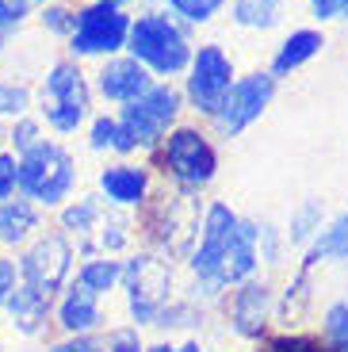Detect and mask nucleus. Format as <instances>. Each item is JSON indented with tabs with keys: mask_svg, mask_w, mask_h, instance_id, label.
<instances>
[{
	"mask_svg": "<svg viewBox=\"0 0 348 352\" xmlns=\"http://www.w3.org/2000/svg\"><path fill=\"white\" fill-rule=\"evenodd\" d=\"M16 176L19 188L16 192L23 199H31L39 211H58L73 199L77 188V161L61 142L43 138L35 150H27L16 157Z\"/></svg>",
	"mask_w": 348,
	"mask_h": 352,
	"instance_id": "1",
	"label": "nucleus"
},
{
	"mask_svg": "<svg viewBox=\"0 0 348 352\" xmlns=\"http://www.w3.org/2000/svg\"><path fill=\"white\" fill-rule=\"evenodd\" d=\"M107 207L111 203H104L100 195H80V199H69L65 207H58L61 234L73 241L80 256H115L131 241V226Z\"/></svg>",
	"mask_w": 348,
	"mask_h": 352,
	"instance_id": "2",
	"label": "nucleus"
},
{
	"mask_svg": "<svg viewBox=\"0 0 348 352\" xmlns=\"http://www.w3.org/2000/svg\"><path fill=\"white\" fill-rule=\"evenodd\" d=\"M180 115V92L168 85H153L149 92H142L138 100L122 107V115L115 119L119 131H115V146L119 153H134L138 146H153L168 134V126L176 123Z\"/></svg>",
	"mask_w": 348,
	"mask_h": 352,
	"instance_id": "3",
	"label": "nucleus"
},
{
	"mask_svg": "<svg viewBox=\"0 0 348 352\" xmlns=\"http://www.w3.org/2000/svg\"><path fill=\"white\" fill-rule=\"evenodd\" d=\"M122 291L134 326H157L161 310L173 302V268L157 253H134L122 261Z\"/></svg>",
	"mask_w": 348,
	"mask_h": 352,
	"instance_id": "4",
	"label": "nucleus"
},
{
	"mask_svg": "<svg viewBox=\"0 0 348 352\" xmlns=\"http://www.w3.org/2000/svg\"><path fill=\"white\" fill-rule=\"evenodd\" d=\"M16 268H19V283L43 291V295H50V299H58L61 291L69 287V280H73L77 249H73V241L65 238L61 230L35 234V238L23 245Z\"/></svg>",
	"mask_w": 348,
	"mask_h": 352,
	"instance_id": "5",
	"label": "nucleus"
},
{
	"mask_svg": "<svg viewBox=\"0 0 348 352\" xmlns=\"http://www.w3.org/2000/svg\"><path fill=\"white\" fill-rule=\"evenodd\" d=\"M127 50H131V58H138L153 73H180L192 62L188 35L168 16H161V12H149V16L134 19L131 35H127Z\"/></svg>",
	"mask_w": 348,
	"mask_h": 352,
	"instance_id": "6",
	"label": "nucleus"
},
{
	"mask_svg": "<svg viewBox=\"0 0 348 352\" xmlns=\"http://www.w3.org/2000/svg\"><path fill=\"white\" fill-rule=\"evenodd\" d=\"M88 107H92V92H88V80L80 73L77 62H58L50 65L43 80V119L54 131L69 134L77 131L88 119Z\"/></svg>",
	"mask_w": 348,
	"mask_h": 352,
	"instance_id": "7",
	"label": "nucleus"
},
{
	"mask_svg": "<svg viewBox=\"0 0 348 352\" xmlns=\"http://www.w3.org/2000/svg\"><path fill=\"white\" fill-rule=\"evenodd\" d=\"M127 35H131V16L119 8V4H107V0H96L88 8L77 12V23H73L69 35V50L77 58H92V54H115L127 46Z\"/></svg>",
	"mask_w": 348,
	"mask_h": 352,
	"instance_id": "8",
	"label": "nucleus"
},
{
	"mask_svg": "<svg viewBox=\"0 0 348 352\" xmlns=\"http://www.w3.org/2000/svg\"><path fill=\"white\" fill-rule=\"evenodd\" d=\"M237 214L230 211V203H210L203 211L199 222V241H195L192 256H188V268L195 272V280L207 287V295H215L218 287V272H222V256L230 249V238H234Z\"/></svg>",
	"mask_w": 348,
	"mask_h": 352,
	"instance_id": "9",
	"label": "nucleus"
},
{
	"mask_svg": "<svg viewBox=\"0 0 348 352\" xmlns=\"http://www.w3.org/2000/svg\"><path fill=\"white\" fill-rule=\"evenodd\" d=\"M161 203H153L146 211V234L165 249V253H188L199 234V203L188 192L176 195H157Z\"/></svg>",
	"mask_w": 348,
	"mask_h": 352,
	"instance_id": "10",
	"label": "nucleus"
},
{
	"mask_svg": "<svg viewBox=\"0 0 348 352\" xmlns=\"http://www.w3.org/2000/svg\"><path fill=\"white\" fill-rule=\"evenodd\" d=\"M161 165L173 180H180L184 188H203L215 180L218 173V153L199 131L192 126H180L165 138V150H161Z\"/></svg>",
	"mask_w": 348,
	"mask_h": 352,
	"instance_id": "11",
	"label": "nucleus"
},
{
	"mask_svg": "<svg viewBox=\"0 0 348 352\" xmlns=\"http://www.w3.org/2000/svg\"><path fill=\"white\" fill-rule=\"evenodd\" d=\"M272 96H276V77H272V73H249V77L234 80V85L226 88L222 104H218V111H215L218 131L230 134V138L249 131V126L268 111Z\"/></svg>",
	"mask_w": 348,
	"mask_h": 352,
	"instance_id": "12",
	"label": "nucleus"
},
{
	"mask_svg": "<svg viewBox=\"0 0 348 352\" xmlns=\"http://www.w3.org/2000/svg\"><path fill=\"white\" fill-rule=\"evenodd\" d=\"M192 77H188V96H192V104L199 107L203 115H215L218 104H222V96H226V88L234 85V65H230V58L222 54V46H199V50L192 54Z\"/></svg>",
	"mask_w": 348,
	"mask_h": 352,
	"instance_id": "13",
	"label": "nucleus"
},
{
	"mask_svg": "<svg viewBox=\"0 0 348 352\" xmlns=\"http://www.w3.org/2000/svg\"><path fill=\"white\" fill-rule=\"evenodd\" d=\"M272 310H276V291L268 280H245L234 287V299H230V329L245 341H261L264 329L272 322Z\"/></svg>",
	"mask_w": 348,
	"mask_h": 352,
	"instance_id": "14",
	"label": "nucleus"
},
{
	"mask_svg": "<svg viewBox=\"0 0 348 352\" xmlns=\"http://www.w3.org/2000/svg\"><path fill=\"white\" fill-rule=\"evenodd\" d=\"M261 268V226L249 219H237L234 238H230V249L222 256V272H218V287H237V283L252 280Z\"/></svg>",
	"mask_w": 348,
	"mask_h": 352,
	"instance_id": "15",
	"label": "nucleus"
},
{
	"mask_svg": "<svg viewBox=\"0 0 348 352\" xmlns=\"http://www.w3.org/2000/svg\"><path fill=\"white\" fill-rule=\"evenodd\" d=\"M54 322L61 326L65 337H88L104 326V302H100V295L85 291L80 283H69L54 299Z\"/></svg>",
	"mask_w": 348,
	"mask_h": 352,
	"instance_id": "16",
	"label": "nucleus"
},
{
	"mask_svg": "<svg viewBox=\"0 0 348 352\" xmlns=\"http://www.w3.org/2000/svg\"><path fill=\"white\" fill-rule=\"evenodd\" d=\"M0 314L8 318V329L19 337H43L46 326L54 322V299L50 295H43V291L27 287V283H19L16 291H12V299L4 302V310Z\"/></svg>",
	"mask_w": 348,
	"mask_h": 352,
	"instance_id": "17",
	"label": "nucleus"
},
{
	"mask_svg": "<svg viewBox=\"0 0 348 352\" xmlns=\"http://www.w3.org/2000/svg\"><path fill=\"white\" fill-rule=\"evenodd\" d=\"M100 199H107L111 207H142L149 199V173L131 161L107 165L100 173Z\"/></svg>",
	"mask_w": 348,
	"mask_h": 352,
	"instance_id": "18",
	"label": "nucleus"
},
{
	"mask_svg": "<svg viewBox=\"0 0 348 352\" xmlns=\"http://www.w3.org/2000/svg\"><path fill=\"white\" fill-rule=\"evenodd\" d=\"M149 88H153V77H149V69L138 58H111L100 69V92L107 100H115V104H131Z\"/></svg>",
	"mask_w": 348,
	"mask_h": 352,
	"instance_id": "19",
	"label": "nucleus"
},
{
	"mask_svg": "<svg viewBox=\"0 0 348 352\" xmlns=\"http://www.w3.org/2000/svg\"><path fill=\"white\" fill-rule=\"evenodd\" d=\"M39 230H43V211H39L31 199H23V195L16 192L12 199L0 203V245L23 249Z\"/></svg>",
	"mask_w": 348,
	"mask_h": 352,
	"instance_id": "20",
	"label": "nucleus"
},
{
	"mask_svg": "<svg viewBox=\"0 0 348 352\" xmlns=\"http://www.w3.org/2000/svg\"><path fill=\"white\" fill-rule=\"evenodd\" d=\"M333 261H348V211L333 214L303 253L306 272H314L318 264H333Z\"/></svg>",
	"mask_w": 348,
	"mask_h": 352,
	"instance_id": "21",
	"label": "nucleus"
},
{
	"mask_svg": "<svg viewBox=\"0 0 348 352\" xmlns=\"http://www.w3.org/2000/svg\"><path fill=\"white\" fill-rule=\"evenodd\" d=\"M73 272H77L73 283H80L85 291H92V295L104 299V295H111L122 283V261L119 256H85Z\"/></svg>",
	"mask_w": 348,
	"mask_h": 352,
	"instance_id": "22",
	"label": "nucleus"
},
{
	"mask_svg": "<svg viewBox=\"0 0 348 352\" xmlns=\"http://www.w3.org/2000/svg\"><path fill=\"white\" fill-rule=\"evenodd\" d=\"M325 46L322 31H291L287 38H283V46H279L276 62H272V77H287L291 69H298V65H306L314 58V54Z\"/></svg>",
	"mask_w": 348,
	"mask_h": 352,
	"instance_id": "23",
	"label": "nucleus"
},
{
	"mask_svg": "<svg viewBox=\"0 0 348 352\" xmlns=\"http://www.w3.org/2000/svg\"><path fill=\"white\" fill-rule=\"evenodd\" d=\"M325 226V203L322 199H303L291 211V222H287V245L295 249H306L314 238H318V230Z\"/></svg>",
	"mask_w": 348,
	"mask_h": 352,
	"instance_id": "24",
	"label": "nucleus"
},
{
	"mask_svg": "<svg viewBox=\"0 0 348 352\" xmlns=\"http://www.w3.org/2000/svg\"><path fill=\"white\" fill-rule=\"evenodd\" d=\"M310 307V272H298L295 280L287 283V291H283V299L276 302V310H272V318H279L283 326H295L298 318H303V310Z\"/></svg>",
	"mask_w": 348,
	"mask_h": 352,
	"instance_id": "25",
	"label": "nucleus"
},
{
	"mask_svg": "<svg viewBox=\"0 0 348 352\" xmlns=\"http://www.w3.org/2000/svg\"><path fill=\"white\" fill-rule=\"evenodd\" d=\"M322 344L329 352H348V302L337 299L322 314Z\"/></svg>",
	"mask_w": 348,
	"mask_h": 352,
	"instance_id": "26",
	"label": "nucleus"
},
{
	"mask_svg": "<svg viewBox=\"0 0 348 352\" xmlns=\"http://www.w3.org/2000/svg\"><path fill=\"white\" fill-rule=\"evenodd\" d=\"M234 19L241 27H268L279 23V0H234Z\"/></svg>",
	"mask_w": 348,
	"mask_h": 352,
	"instance_id": "27",
	"label": "nucleus"
},
{
	"mask_svg": "<svg viewBox=\"0 0 348 352\" xmlns=\"http://www.w3.org/2000/svg\"><path fill=\"white\" fill-rule=\"evenodd\" d=\"M31 115V88L19 80H0V119H23Z\"/></svg>",
	"mask_w": 348,
	"mask_h": 352,
	"instance_id": "28",
	"label": "nucleus"
},
{
	"mask_svg": "<svg viewBox=\"0 0 348 352\" xmlns=\"http://www.w3.org/2000/svg\"><path fill=\"white\" fill-rule=\"evenodd\" d=\"M8 142H12V153H27V150H35L39 142H43V119L39 115H23V119H16L8 131Z\"/></svg>",
	"mask_w": 348,
	"mask_h": 352,
	"instance_id": "29",
	"label": "nucleus"
},
{
	"mask_svg": "<svg viewBox=\"0 0 348 352\" xmlns=\"http://www.w3.org/2000/svg\"><path fill=\"white\" fill-rule=\"evenodd\" d=\"M100 349L104 352H146V341H142L138 326H115L100 337Z\"/></svg>",
	"mask_w": 348,
	"mask_h": 352,
	"instance_id": "30",
	"label": "nucleus"
},
{
	"mask_svg": "<svg viewBox=\"0 0 348 352\" xmlns=\"http://www.w3.org/2000/svg\"><path fill=\"white\" fill-rule=\"evenodd\" d=\"M168 4L176 8V16L192 19V23H207V19L226 4V0H168Z\"/></svg>",
	"mask_w": 348,
	"mask_h": 352,
	"instance_id": "31",
	"label": "nucleus"
},
{
	"mask_svg": "<svg viewBox=\"0 0 348 352\" xmlns=\"http://www.w3.org/2000/svg\"><path fill=\"white\" fill-rule=\"evenodd\" d=\"M43 27L46 31H54V35H73V23H77V12L65 8V4H46L43 8Z\"/></svg>",
	"mask_w": 348,
	"mask_h": 352,
	"instance_id": "32",
	"label": "nucleus"
},
{
	"mask_svg": "<svg viewBox=\"0 0 348 352\" xmlns=\"http://www.w3.org/2000/svg\"><path fill=\"white\" fill-rule=\"evenodd\" d=\"M268 352H329L322 341L314 337H303V333H283V337H272L268 341Z\"/></svg>",
	"mask_w": 348,
	"mask_h": 352,
	"instance_id": "33",
	"label": "nucleus"
},
{
	"mask_svg": "<svg viewBox=\"0 0 348 352\" xmlns=\"http://www.w3.org/2000/svg\"><path fill=\"white\" fill-rule=\"evenodd\" d=\"M19 188V176H16V153L12 150H0V203L12 199Z\"/></svg>",
	"mask_w": 348,
	"mask_h": 352,
	"instance_id": "34",
	"label": "nucleus"
},
{
	"mask_svg": "<svg viewBox=\"0 0 348 352\" xmlns=\"http://www.w3.org/2000/svg\"><path fill=\"white\" fill-rule=\"evenodd\" d=\"M115 131H119V123H115V119H107V115L92 119V134H88V146H92V150H111V146H115Z\"/></svg>",
	"mask_w": 348,
	"mask_h": 352,
	"instance_id": "35",
	"label": "nucleus"
},
{
	"mask_svg": "<svg viewBox=\"0 0 348 352\" xmlns=\"http://www.w3.org/2000/svg\"><path fill=\"white\" fill-rule=\"evenodd\" d=\"M31 16V0H0V31H12Z\"/></svg>",
	"mask_w": 348,
	"mask_h": 352,
	"instance_id": "36",
	"label": "nucleus"
},
{
	"mask_svg": "<svg viewBox=\"0 0 348 352\" xmlns=\"http://www.w3.org/2000/svg\"><path fill=\"white\" fill-rule=\"evenodd\" d=\"M46 352H104V349H100L96 333H88V337H61V341L46 344Z\"/></svg>",
	"mask_w": 348,
	"mask_h": 352,
	"instance_id": "37",
	"label": "nucleus"
},
{
	"mask_svg": "<svg viewBox=\"0 0 348 352\" xmlns=\"http://www.w3.org/2000/svg\"><path fill=\"white\" fill-rule=\"evenodd\" d=\"M16 287H19V268H16V261L0 253V310H4V302L12 299V291H16Z\"/></svg>",
	"mask_w": 348,
	"mask_h": 352,
	"instance_id": "38",
	"label": "nucleus"
},
{
	"mask_svg": "<svg viewBox=\"0 0 348 352\" xmlns=\"http://www.w3.org/2000/svg\"><path fill=\"white\" fill-rule=\"evenodd\" d=\"M279 256H283V241H279V234L272 226H261V261L264 264H279Z\"/></svg>",
	"mask_w": 348,
	"mask_h": 352,
	"instance_id": "39",
	"label": "nucleus"
},
{
	"mask_svg": "<svg viewBox=\"0 0 348 352\" xmlns=\"http://www.w3.org/2000/svg\"><path fill=\"white\" fill-rule=\"evenodd\" d=\"M314 16H318V19L348 16V0H314Z\"/></svg>",
	"mask_w": 348,
	"mask_h": 352,
	"instance_id": "40",
	"label": "nucleus"
},
{
	"mask_svg": "<svg viewBox=\"0 0 348 352\" xmlns=\"http://www.w3.org/2000/svg\"><path fill=\"white\" fill-rule=\"evenodd\" d=\"M176 352H203V344L195 341V337H188L184 344H176Z\"/></svg>",
	"mask_w": 348,
	"mask_h": 352,
	"instance_id": "41",
	"label": "nucleus"
},
{
	"mask_svg": "<svg viewBox=\"0 0 348 352\" xmlns=\"http://www.w3.org/2000/svg\"><path fill=\"white\" fill-rule=\"evenodd\" d=\"M146 352H176L173 341H157V344H146Z\"/></svg>",
	"mask_w": 348,
	"mask_h": 352,
	"instance_id": "42",
	"label": "nucleus"
},
{
	"mask_svg": "<svg viewBox=\"0 0 348 352\" xmlns=\"http://www.w3.org/2000/svg\"><path fill=\"white\" fill-rule=\"evenodd\" d=\"M4 142H8V131H4V126H0V150H4Z\"/></svg>",
	"mask_w": 348,
	"mask_h": 352,
	"instance_id": "43",
	"label": "nucleus"
},
{
	"mask_svg": "<svg viewBox=\"0 0 348 352\" xmlns=\"http://www.w3.org/2000/svg\"><path fill=\"white\" fill-rule=\"evenodd\" d=\"M0 352H4V333H0Z\"/></svg>",
	"mask_w": 348,
	"mask_h": 352,
	"instance_id": "44",
	"label": "nucleus"
},
{
	"mask_svg": "<svg viewBox=\"0 0 348 352\" xmlns=\"http://www.w3.org/2000/svg\"><path fill=\"white\" fill-rule=\"evenodd\" d=\"M0 46H4V31H0Z\"/></svg>",
	"mask_w": 348,
	"mask_h": 352,
	"instance_id": "45",
	"label": "nucleus"
},
{
	"mask_svg": "<svg viewBox=\"0 0 348 352\" xmlns=\"http://www.w3.org/2000/svg\"><path fill=\"white\" fill-rule=\"evenodd\" d=\"M39 4H54V0H39Z\"/></svg>",
	"mask_w": 348,
	"mask_h": 352,
	"instance_id": "46",
	"label": "nucleus"
},
{
	"mask_svg": "<svg viewBox=\"0 0 348 352\" xmlns=\"http://www.w3.org/2000/svg\"><path fill=\"white\" fill-rule=\"evenodd\" d=\"M107 4H122V0H107Z\"/></svg>",
	"mask_w": 348,
	"mask_h": 352,
	"instance_id": "47",
	"label": "nucleus"
}]
</instances>
